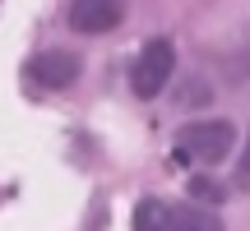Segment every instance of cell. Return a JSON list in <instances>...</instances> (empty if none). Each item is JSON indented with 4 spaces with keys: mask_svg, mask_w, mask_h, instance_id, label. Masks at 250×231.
I'll list each match as a JSON object with an SVG mask.
<instances>
[{
    "mask_svg": "<svg viewBox=\"0 0 250 231\" xmlns=\"http://www.w3.org/2000/svg\"><path fill=\"white\" fill-rule=\"evenodd\" d=\"M171 74H176V46H171V37H153L139 51V60H134V79L130 83H134L139 97H158L171 83Z\"/></svg>",
    "mask_w": 250,
    "mask_h": 231,
    "instance_id": "2",
    "label": "cell"
},
{
    "mask_svg": "<svg viewBox=\"0 0 250 231\" xmlns=\"http://www.w3.org/2000/svg\"><path fill=\"white\" fill-rule=\"evenodd\" d=\"M65 19H70L74 33H111V28L125 19V0H70V9H65Z\"/></svg>",
    "mask_w": 250,
    "mask_h": 231,
    "instance_id": "3",
    "label": "cell"
},
{
    "mask_svg": "<svg viewBox=\"0 0 250 231\" xmlns=\"http://www.w3.org/2000/svg\"><path fill=\"white\" fill-rule=\"evenodd\" d=\"M134 227L139 231H181L176 227V208L158 204V199H144V204L134 208Z\"/></svg>",
    "mask_w": 250,
    "mask_h": 231,
    "instance_id": "5",
    "label": "cell"
},
{
    "mask_svg": "<svg viewBox=\"0 0 250 231\" xmlns=\"http://www.w3.org/2000/svg\"><path fill=\"white\" fill-rule=\"evenodd\" d=\"M236 148L232 120H190L176 134V162H223Z\"/></svg>",
    "mask_w": 250,
    "mask_h": 231,
    "instance_id": "1",
    "label": "cell"
},
{
    "mask_svg": "<svg viewBox=\"0 0 250 231\" xmlns=\"http://www.w3.org/2000/svg\"><path fill=\"white\" fill-rule=\"evenodd\" d=\"M28 74H33V83H42V88H70V83L79 79V56L37 51L33 60H28Z\"/></svg>",
    "mask_w": 250,
    "mask_h": 231,
    "instance_id": "4",
    "label": "cell"
},
{
    "mask_svg": "<svg viewBox=\"0 0 250 231\" xmlns=\"http://www.w3.org/2000/svg\"><path fill=\"white\" fill-rule=\"evenodd\" d=\"M190 199H199V204H223L227 190L218 185V180H208V176H195L190 180Z\"/></svg>",
    "mask_w": 250,
    "mask_h": 231,
    "instance_id": "6",
    "label": "cell"
},
{
    "mask_svg": "<svg viewBox=\"0 0 250 231\" xmlns=\"http://www.w3.org/2000/svg\"><path fill=\"white\" fill-rule=\"evenodd\" d=\"M236 185L250 190V134H246V148H241V162H236Z\"/></svg>",
    "mask_w": 250,
    "mask_h": 231,
    "instance_id": "7",
    "label": "cell"
}]
</instances>
